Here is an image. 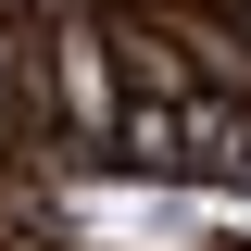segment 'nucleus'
Returning <instances> with one entry per match:
<instances>
[{
	"label": "nucleus",
	"instance_id": "1",
	"mask_svg": "<svg viewBox=\"0 0 251 251\" xmlns=\"http://www.w3.org/2000/svg\"><path fill=\"white\" fill-rule=\"evenodd\" d=\"M113 113H126V75H113V25H100V0L38 13V126L113 151Z\"/></svg>",
	"mask_w": 251,
	"mask_h": 251
},
{
	"label": "nucleus",
	"instance_id": "4",
	"mask_svg": "<svg viewBox=\"0 0 251 251\" xmlns=\"http://www.w3.org/2000/svg\"><path fill=\"white\" fill-rule=\"evenodd\" d=\"M176 25H188L201 88H214V100H251V0H176Z\"/></svg>",
	"mask_w": 251,
	"mask_h": 251
},
{
	"label": "nucleus",
	"instance_id": "2",
	"mask_svg": "<svg viewBox=\"0 0 251 251\" xmlns=\"http://www.w3.org/2000/svg\"><path fill=\"white\" fill-rule=\"evenodd\" d=\"M113 176L126 188H188V100H126L113 113Z\"/></svg>",
	"mask_w": 251,
	"mask_h": 251
},
{
	"label": "nucleus",
	"instance_id": "3",
	"mask_svg": "<svg viewBox=\"0 0 251 251\" xmlns=\"http://www.w3.org/2000/svg\"><path fill=\"white\" fill-rule=\"evenodd\" d=\"M188 188H226V201H251V100H188Z\"/></svg>",
	"mask_w": 251,
	"mask_h": 251
},
{
	"label": "nucleus",
	"instance_id": "5",
	"mask_svg": "<svg viewBox=\"0 0 251 251\" xmlns=\"http://www.w3.org/2000/svg\"><path fill=\"white\" fill-rule=\"evenodd\" d=\"M38 151V13H0V176Z\"/></svg>",
	"mask_w": 251,
	"mask_h": 251
}]
</instances>
